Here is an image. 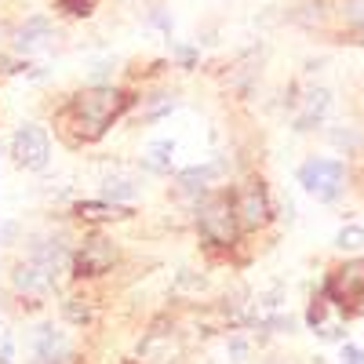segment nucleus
Masks as SVG:
<instances>
[{
  "label": "nucleus",
  "instance_id": "obj_1",
  "mask_svg": "<svg viewBox=\"0 0 364 364\" xmlns=\"http://www.w3.org/2000/svg\"><path fill=\"white\" fill-rule=\"evenodd\" d=\"M132 109V95L117 84H87L58 106V132L70 146L99 142L120 117Z\"/></svg>",
  "mask_w": 364,
  "mask_h": 364
},
{
  "label": "nucleus",
  "instance_id": "obj_2",
  "mask_svg": "<svg viewBox=\"0 0 364 364\" xmlns=\"http://www.w3.org/2000/svg\"><path fill=\"white\" fill-rule=\"evenodd\" d=\"M193 219L197 230L208 245L215 248H233L237 237H240V223H237V211H233V197L223 190H211L204 197L193 200Z\"/></svg>",
  "mask_w": 364,
  "mask_h": 364
},
{
  "label": "nucleus",
  "instance_id": "obj_3",
  "mask_svg": "<svg viewBox=\"0 0 364 364\" xmlns=\"http://www.w3.org/2000/svg\"><path fill=\"white\" fill-rule=\"evenodd\" d=\"M8 154H11V161H15L18 171H29V175L48 171V164H51V132L44 124L26 120V124H18L11 132Z\"/></svg>",
  "mask_w": 364,
  "mask_h": 364
},
{
  "label": "nucleus",
  "instance_id": "obj_4",
  "mask_svg": "<svg viewBox=\"0 0 364 364\" xmlns=\"http://www.w3.org/2000/svg\"><path fill=\"white\" fill-rule=\"evenodd\" d=\"M299 182L314 200L331 204L346 186V168H343V161H331V157H310L299 168Z\"/></svg>",
  "mask_w": 364,
  "mask_h": 364
},
{
  "label": "nucleus",
  "instance_id": "obj_5",
  "mask_svg": "<svg viewBox=\"0 0 364 364\" xmlns=\"http://www.w3.org/2000/svg\"><path fill=\"white\" fill-rule=\"evenodd\" d=\"M117 262H120L117 240H109V237H102V233H91V237H84L80 245L73 248V277H77V281L106 277Z\"/></svg>",
  "mask_w": 364,
  "mask_h": 364
},
{
  "label": "nucleus",
  "instance_id": "obj_6",
  "mask_svg": "<svg viewBox=\"0 0 364 364\" xmlns=\"http://www.w3.org/2000/svg\"><path fill=\"white\" fill-rule=\"evenodd\" d=\"M26 364H77V350L58 324L44 321L29 331V357Z\"/></svg>",
  "mask_w": 364,
  "mask_h": 364
},
{
  "label": "nucleus",
  "instance_id": "obj_7",
  "mask_svg": "<svg viewBox=\"0 0 364 364\" xmlns=\"http://www.w3.org/2000/svg\"><path fill=\"white\" fill-rule=\"evenodd\" d=\"M324 299L331 306H346V314H360L364 310V259H353L331 273L324 281Z\"/></svg>",
  "mask_w": 364,
  "mask_h": 364
},
{
  "label": "nucleus",
  "instance_id": "obj_8",
  "mask_svg": "<svg viewBox=\"0 0 364 364\" xmlns=\"http://www.w3.org/2000/svg\"><path fill=\"white\" fill-rule=\"evenodd\" d=\"M233 197V211H237V223L240 230H262L269 219H273V204H269V193L259 178H248L230 193Z\"/></svg>",
  "mask_w": 364,
  "mask_h": 364
},
{
  "label": "nucleus",
  "instance_id": "obj_9",
  "mask_svg": "<svg viewBox=\"0 0 364 364\" xmlns=\"http://www.w3.org/2000/svg\"><path fill=\"white\" fill-rule=\"evenodd\" d=\"M8 284H11V291H15L18 299H29V302H44L51 291H58V281L51 277L41 262L29 259V255H18V259L11 262Z\"/></svg>",
  "mask_w": 364,
  "mask_h": 364
},
{
  "label": "nucleus",
  "instance_id": "obj_10",
  "mask_svg": "<svg viewBox=\"0 0 364 364\" xmlns=\"http://www.w3.org/2000/svg\"><path fill=\"white\" fill-rule=\"evenodd\" d=\"M55 41H58V29H55V22L48 15H29L11 29V51L18 58L44 55V51H51Z\"/></svg>",
  "mask_w": 364,
  "mask_h": 364
},
{
  "label": "nucleus",
  "instance_id": "obj_11",
  "mask_svg": "<svg viewBox=\"0 0 364 364\" xmlns=\"http://www.w3.org/2000/svg\"><path fill=\"white\" fill-rule=\"evenodd\" d=\"M219 178H223V164H219V161H211V164L182 168V171H178V178H175V186H178V193H182V197L197 200V197H204V193L215 190V182H219Z\"/></svg>",
  "mask_w": 364,
  "mask_h": 364
},
{
  "label": "nucleus",
  "instance_id": "obj_12",
  "mask_svg": "<svg viewBox=\"0 0 364 364\" xmlns=\"http://www.w3.org/2000/svg\"><path fill=\"white\" fill-rule=\"evenodd\" d=\"M178 357H182V346L175 339V331H164V328L149 331V336L142 339V346H139L142 364H178Z\"/></svg>",
  "mask_w": 364,
  "mask_h": 364
},
{
  "label": "nucleus",
  "instance_id": "obj_13",
  "mask_svg": "<svg viewBox=\"0 0 364 364\" xmlns=\"http://www.w3.org/2000/svg\"><path fill=\"white\" fill-rule=\"evenodd\" d=\"M73 215H77V223H87V226H106V223H124V219H132V208L99 197V200H77V204H73Z\"/></svg>",
  "mask_w": 364,
  "mask_h": 364
},
{
  "label": "nucleus",
  "instance_id": "obj_14",
  "mask_svg": "<svg viewBox=\"0 0 364 364\" xmlns=\"http://www.w3.org/2000/svg\"><path fill=\"white\" fill-rule=\"evenodd\" d=\"M328 113H331V91L328 87H310L306 95L299 99L295 120H299V128H317L321 120H328Z\"/></svg>",
  "mask_w": 364,
  "mask_h": 364
},
{
  "label": "nucleus",
  "instance_id": "obj_15",
  "mask_svg": "<svg viewBox=\"0 0 364 364\" xmlns=\"http://www.w3.org/2000/svg\"><path fill=\"white\" fill-rule=\"evenodd\" d=\"M139 193H142V182L135 175H106L99 182V197L113 204H132Z\"/></svg>",
  "mask_w": 364,
  "mask_h": 364
},
{
  "label": "nucleus",
  "instance_id": "obj_16",
  "mask_svg": "<svg viewBox=\"0 0 364 364\" xmlns=\"http://www.w3.org/2000/svg\"><path fill=\"white\" fill-rule=\"evenodd\" d=\"M171 157H175V142H171V139H157V142H149V146H146L142 168H146V171H154V175H168Z\"/></svg>",
  "mask_w": 364,
  "mask_h": 364
},
{
  "label": "nucleus",
  "instance_id": "obj_17",
  "mask_svg": "<svg viewBox=\"0 0 364 364\" xmlns=\"http://www.w3.org/2000/svg\"><path fill=\"white\" fill-rule=\"evenodd\" d=\"M63 317H66L70 324L84 328V324L95 321V306H91L87 295H66V299H63Z\"/></svg>",
  "mask_w": 364,
  "mask_h": 364
},
{
  "label": "nucleus",
  "instance_id": "obj_18",
  "mask_svg": "<svg viewBox=\"0 0 364 364\" xmlns=\"http://www.w3.org/2000/svg\"><path fill=\"white\" fill-rule=\"evenodd\" d=\"M175 106H178L175 91H157V95H146L142 120H146V124H157V120H164L168 113H175Z\"/></svg>",
  "mask_w": 364,
  "mask_h": 364
},
{
  "label": "nucleus",
  "instance_id": "obj_19",
  "mask_svg": "<svg viewBox=\"0 0 364 364\" xmlns=\"http://www.w3.org/2000/svg\"><path fill=\"white\" fill-rule=\"evenodd\" d=\"M55 8H63L73 18H91L95 8H99V0H55Z\"/></svg>",
  "mask_w": 364,
  "mask_h": 364
},
{
  "label": "nucleus",
  "instance_id": "obj_20",
  "mask_svg": "<svg viewBox=\"0 0 364 364\" xmlns=\"http://www.w3.org/2000/svg\"><path fill=\"white\" fill-rule=\"evenodd\" d=\"M336 245H339L343 252H357V248H364V226H343L339 237H336Z\"/></svg>",
  "mask_w": 364,
  "mask_h": 364
},
{
  "label": "nucleus",
  "instance_id": "obj_21",
  "mask_svg": "<svg viewBox=\"0 0 364 364\" xmlns=\"http://www.w3.org/2000/svg\"><path fill=\"white\" fill-rule=\"evenodd\" d=\"M226 350H230V360L240 364V360H248V350H252V346H248L245 336H230V339H226Z\"/></svg>",
  "mask_w": 364,
  "mask_h": 364
},
{
  "label": "nucleus",
  "instance_id": "obj_22",
  "mask_svg": "<svg viewBox=\"0 0 364 364\" xmlns=\"http://www.w3.org/2000/svg\"><path fill=\"white\" fill-rule=\"evenodd\" d=\"M175 55H178V66H182V70H193V66H197V48H193V44H178Z\"/></svg>",
  "mask_w": 364,
  "mask_h": 364
},
{
  "label": "nucleus",
  "instance_id": "obj_23",
  "mask_svg": "<svg viewBox=\"0 0 364 364\" xmlns=\"http://www.w3.org/2000/svg\"><path fill=\"white\" fill-rule=\"evenodd\" d=\"M346 18L353 26H364V0H350V8H346Z\"/></svg>",
  "mask_w": 364,
  "mask_h": 364
},
{
  "label": "nucleus",
  "instance_id": "obj_24",
  "mask_svg": "<svg viewBox=\"0 0 364 364\" xmlns=\"http://www.w3.org/2000/svg\"><path fill=\"white\" fill-rule=\"evenodd\" d=\"M149 22H154V26H161L164 33H171V15H164L161 8H149Z\"/></svg>",
  "mask_w": 364,
  "mask_h": 364
},
{
  "label": "nucleus",
  "instance_id": "obj_25",
  "mask_svg": "<svg viewBox=\"0 0 364 364\" xmlns=\"http://www.w3.org/2000/svg\"><path fill=\"white\" fill-rule=\"evenodd\" d=\"M343 364H364V353H360V346H343Z\"/></svg>",
  "mask_w": 364,
  "mask_h": 364
},
{
  "label": "nucleus",
  "instance_id": "obj_26",
  "mask_svg": "<svg viewBox=\"0 0 364 364\" xmlns=\"http://www.w3.org/2000/svg\"><path fill=\"white\" fill-rule=\"evenodd\" d=\"M353 44H364V26H357V29H353Z\"/></svg>",
  "mask_w": 364,
  "mask_h": 364
}]
</instances>
